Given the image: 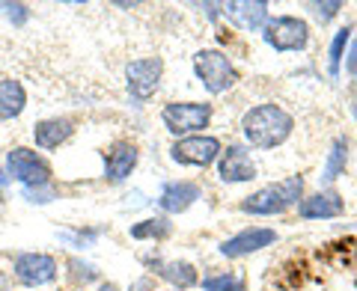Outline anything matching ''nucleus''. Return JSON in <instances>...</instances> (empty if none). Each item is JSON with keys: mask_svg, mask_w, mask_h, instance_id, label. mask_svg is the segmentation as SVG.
<instances>
[{"mask_svg": "<svg viewBox=\"0 0 357 291\" xmlns=\"http://www.w3.org/2000/svg\"><path fill=\"white\" fill-rule=\"evenodd\" d=\"M295 131V116L286 107L268 102L256 104L241 116V134L250 149H277Z\"/></svg>", "mask_w": 357, "mask_h": 291, "instance_id": "f257e3e1", "label": "nucleus"}, {"mask_svg": "<svg viewBox=\"0 0 357 291\" xmlns=\"http://www.w3.org/2000/svg\"><path fill=\"white\" fill-rule=\"evenodd\" d=\"M301 199H304V178L289 175L277 184L259 187L256 194H250L248 199H244L238 208L250 217H274V214H283V211L295 208Z\"/></svg>", "mask_w": 357, "mask_h": 291, "instance_id": "f03ea898", "label": "nucleus"}, {"mask_svg": "<svg viewBox=\"0 0 357 291\" xmlns=\"http://www.w3.org/2000/svg\"><path fill=\"white\" fill-rule=\"evenodd\" d=\"M194 74L199 77V84H203L211 95H223L238 84V69L232 65L227 54L215 51V48L194 54Z\"/></svg>", "mask_w": 357, "mask_h": 291, "instance_id": "7ed1b4c3", "label": "nucleus"}, {"mask_svg": "<svg viewBox=\"0 0 357 291\" xmlns=\"http://www.w3.org/2000/svg\"><path fill=\"white\" fill-rule=\"evenodd\" d=\"M6 175L13 178V182H18L21 187H45V184H51L54 170L36 149L15 146V149L6 155Z\"/></svg>", "mask_w": 357, "mask_h": 291, "instance_id": "20e7f679", "label": "nucleus"}, {"mask_svg": "<svg viewBox=\"0 0 357 291\" xmlns=\"http://www.w3.org/2000/svg\"><path fill=\"white\" fill-rule=\"evenodd\" d=\"M211 113L215 110L206 102H170V104H164L161 119L167 131L176 134V137H194L197 131L208 128Z\"/></svg>", "mask_w": 357, "mask_h": 291, "instance_id": "39448f33", "label": "nucleus"}, {"mask_svg": "<svg viewBox=\"0 0 357 291\" xmlns=\"http://www.w3.org/2000/svg\"><path fill=\"white\" fill-rule=\"evenodd\" d=\"M262 39L268 48L274 51H304L310 45V24L304 18L295 15H277L268 18V24L262 27Z\"/></svg>", "mask_w": 357, "mask_h": 291, "instance_id": "423d86ee", "label": "nucleus"}, {"mask_svg": "<svg viewBox=\"0 0 357 291\" xmlns=\"http://www.w3.org/2000/svg\"><path fill=\"white\" fill-rule=\"evenodd\" d=\"M223 152V143L218 137H208V134H194V137H182L170 146V158L182 166H199V170H206V166L218 164Z\"/></svg>", "mask_w": 357, "mask_h": 291, "instance_id": "0eeeda50", "label": "nucleus"}, {"mask_svg": "<svg viewBox=\"0 0 357 291\" xmlns=\"http://www.w3.org/2000/svg\"><path fill=\"white\" fill-rule=\"evenodd\" d=\"M161 77H164V63L161 57H140V60H131L126 65V86H128V95L134 102H149V98L158 93L161 86Z\"/></svg>", "mask_w": 357, "mask_h": 291, "instance_id": "6e6552de", "label": "nucleus"}, {"mask_svg": "<svg viewBox=\"0 0 357 291\" xmlns=\"http://www.w3.org/2000/svg\"><path fill=\"white\" fill-rule=\"evenodd\" d=\"M13 271H15L21 285L36 288V285L54 283L57 274H60V265L48 253H18L15 262H13Z\"/></svg>", "mask_w": 357, "mask_h": 291, "instance_id": "1a4fd4ad", "label": "nucleus"}, {"mask_svg": "<svg viewBox=\"0 0 357 291\" xmlns=\"http://www.w3.org/2000/svg\"><path fill=\"white\" fill-rule=\"evenodd\" d=\"M218 178L223 184H248L256 178V164L250 161V149L241 143H232L218 158Z\"/></svg>", "mask_w": 357, "mask_h": 291, "instance_id": "9d476101", "label": "nucleus"}, {"mask_svg": "<svg viewBox=\"0 0 357 291\" xmlns=\"http://www.w3.org/2000/svg\"><path fill=\"white\" fill-rule=\"evenodd\" d=\"M277 241V232L274 229H265V226H248L236 232L232 238H227L220 244V255H227V259H244V255H253L265 247H271Z\"/></svg>", "mask_w": 357, "mask_h": 291, "instance_id": "9b49d317", "label": "nucleus"}, {"mask_svg": "<svg viewBox=\"0 0 357 291\" xmlns=\"http://www.w3.org/2000/svg\"><path fill=\"white\" fill-rule=\"evenodd\" d=\"M102 158H105V178L119 184L134 173V166H137V161H140V152L131 140H116V143L107 146Z\"/></svg>", "mask_w": 357, "mask_h": 291, "instance_id": "f8f14e48", "label": "nucleus"}, {"mask_svg": "<svg viewBox=\"0 0 357 291\" xmlns=\"http://www.w3.org/2000/svg\"><path fill=\"white\" fill-rule=\"evenodd\" d=\"M342 214H345V199L333 187L316 190V194H310L298 203V217L304 220H333Z\"/></svg>", "mask_w": 357, "mask_h": 291, "instance_id": "ddd939ff", "label": "nucleus"}, {"mask_svg": "<svg viewBox=\"0 0 357 291\" xmlns=\"http://www.w3.org/2000/svg\"><path fill=\"white\" fill-rule=\"evenodd\" d=\"M220 15L229 18L238 30H259L268 24V3L265 0H232V3H220Z\"/></svg>", "mask_w": 357, "mask_h": 291, "instance_id": "4468645a", "label": "nucleus"}, {"mask_svg": "<svg viewBox=\"0 0 357 291\" xmlns=\"http://www.w3.org/2000/svg\"><path fill=\"white\" fill-rule=\"evenodd\" d=\"M203 196L199 184L188 182V178H178V182H167L158 194V208L164 214H182V211L191 208L197 199Z\"/></svg>", "mask_w": 357, "mask_h": 291, "instance_id": "2eb2a0df", "label": "nucleus"}, {"mask_svg": "<svg viewBox=\"0 0 357 291\" xmlns=\"http://www.w3.org/2000/svg\"><path fill=\"white\" fill-rule=\"evenodd\" d=\"M72 134H75V122L69 116H51V119L36 122V128H33V143H36L39 149L51 152V149H60Z\"/></svg>", "mask_w": 357, "mask_h": 291, "instance_id": "dca6fc26", "label": "nucleus"}, {"mask_svg": "<svg viewBox=\"0 0 357 291\" xmlns=\"http://www.w3.org/2000/svg\"><path fill=\"white\" fill-rule=\"evenodd\" d=\"M27 107V93L15 77H0V122L18 119Z\"/></svg>", "mask_w": 357, "mask_h": 291, "instance_id": "f3484780", "label": "nucleus"}, {"mask_svg": "<svg viewBox=\"0 0 357 291\" xmlns=\"http://www.w3.org/2000/svg\"><path fill=\"white\" fill-rule=\"evenodd\" d=\"M345 166H349V137L340 134V137H333V143H331V152H328L325 166H321L319 182L325 184V187H331L345 173Z\"/></svg>", "mask_w": 357, "mask_h": 291, "instance_id": "a211bd4d", "label": "nucleus"}, {"mask_svg": "<svg viewBox=\"0 0 357 291\" xmlns=\"http://www.w3.org/2000/svg\"><path fill=\"white\" fill-rule=\"evenodd\" d=\"M158 276L176 288H191L199 283L197 267L191 262H158Z\"/></svg>", "mask_w": 357, "mask_h": 291, "instance_id": "6ab92c4d", "label": "nucleus"}, {"mask_svg": "<svg viewBox=\"0 0 357 291\" xmlns=\"http://www.w3.org/2000/svg\"><path fill=\"white\" fill-rule=\"evenodd\" d=\"M128 232L134 241H164L173 235V223L167 217H146V220L134 223Z\"/></svg>", "mask_w": 357, "mask_h": 291, "instance_id": "aec40b11", "label": "nucleus"}, {"mask_svg": "<svg viewBox=\"0 0 357 291\" xmlns=\"http://www.w3.org/2000/svg\"><path fill=\"white\" fill-rule=\"evenodd\" d=\"M248 283H244L241 274H211L203 279V291H244Z\"/></svg>", "mask_w": 357, "mask_h": 291, "instance_id": "412c9836", "label": "nucleus"}, {"mask_svg": "<svg viewBox=\"0 0 357 291\" xmlns=\"http://www.w3.org/2000/svg\"><path fill=\"white\" fill-rule=\"evenodd\" d=\"M351 36V24L337 30V36L331 42V60H328V69H331V77H340V65H342V57H345V42Z\"/></svg>", "mask_w": 357, "mask_h": 291, "instance_id": "4be33fe9", "label": "nucleus"}, {"mask_svg": "<svg viewBox=\"0 0 357 291\" xmlns=\"http://www.w3.org/2000/svg\"><path fill=\"white\" fill-rule=\"evenodd\" d=\"M342 6H345L342 0H328V3H310V13L316 15V21L328 24L333 15H340V9H342Z\"/></svg>", "mask_w": 357, "mask_h": 291, "instance_id": "5701e85b", "label": "nucleus"}, {"mask_svg": "<svg viewBox=\"0 0 357 291\" xmlns=\"http://www.w3.org/2000/svg\"><path fill=\"white\" fill-rule=\"evenodd\" d=\"M24 199L33 205H45V203H51L54 199V187L51 184H45V187H24Z\"/></svg>", "mask_w": 357, "mask_h": 291, "instance_id": "b1692460", "label": "nucleus"}, {"mask_svg": "<svg viewBox=\"0 0 357 291\" xmlns=\"http://www.w3.org/2000/svg\"><path fill=\"white\" fill-rule=\"evenodd\" d=\"M0 9H3V13L9 15V21H13L15 27H21V24H24V21L30 18V9H27L24 3H3Z\"/></svg>", "mask_w": 357, "mask_h": 291, "instance_id": "393cba45", "label": "nucleus"}, {"mask_svg": "<svg viewBox=\"0 0 357 291\" xmlns=\"http://www.w3.org/2000/svg\"><path fill=\"white\" fill-rule=\"evenodd\" d=\"M345 72H349L351 77H357V39L351 42V48H349V57H345Z\"/></svg>", "mask_w": 357, "mask_h": 291, "instance_id": "a878e982", "label": "nucleus"}, {"mask_svg": "<svg viewBox=\"0 0 357 291\" xmlns=\"http://www.w3.org/2000/svg\"><path fill=\"white\" fill-rule=\"evenodd\" d=\"M9 182H13V178L6 175V170H0V190H6V187H9Z\"/></svg>", "mask_w": 357, "mask_h": 291, "instance_id": "bb28decb", "label": "nucleus"}, {"mask_svg": "<svg viewBox=\"0 0 357 291\" xmlns=\"http://www.w3.org/2000/svg\"><path fill=\"white\" fill-rule=\"evenodd\" d=\"M98 291H116V285H110V283H105V285H98Z\"/></svg>", "mask_w": 357, "mask_h": 291, "instance_id": "cd10ccee", "label": "nucleus"}, {"mask_svg": "<svg viewBox=\"0 0 357 291\" xmlns=\"http://www.w3.org/2000/svg\"><path fill=\"white\" fill-rule=\"evenodd\" d=\"M354 116H357V104H354Z\"/></svg>", "mask_w": 357, "mask_h": 291, "instance_id": "c85d7f7f", "label": "nucleus"}, {"mask_svg": "<svg viewBox=\"0 0 357 291\" xmlns=\"http://www.w3.org/2000/svg\"><path fill=\"white\" fill-rule=\"evenodd\" d=\"M354 265H357V253H354Z\"/></svg>", "mask_w": 357, "mask_h": 291, "instance_id": "c756f323", "label": "nucleus"}]
</instances>
